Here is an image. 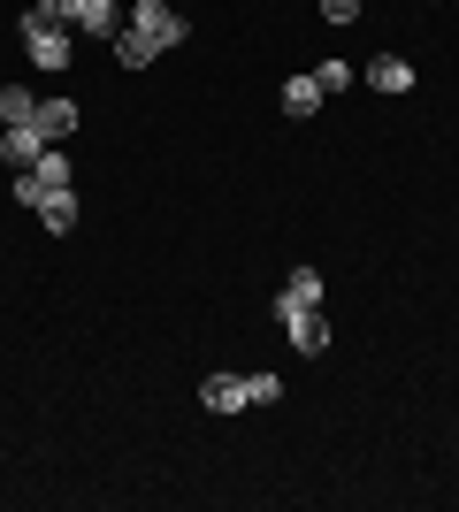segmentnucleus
Returning a JSON list of instances; mask_svg holds the SVG:
<instances>
[{"label": "nucleus", "instance_id": "obj_2", "mask_svg": "<svg viewBox=\"0 0 459 512\" xmlns=\"http://www.w3.org/2000/svg\"><path fill=\"white\" fill-rule=\"evenodd\" d=\"M131 31H146V39L161 46V54H169V46H184V39H192V23L176 16L169 0H131Z\"/></svg>", "mask_w": 459, "mask_h": 512}, {"label": "nucleus", "instance_id": "obj_12", "mask_svg": "<svg viewBox=\"0 0 459 512\" xmlns=\"http://www.w3.org/2000/svg\"><path fill=\"white\" fill-rule=\"evenodd\" d=\"M31 176H39L46 192H69V184H77V176H69V161H62V146H46V153H39V169H31Z\"/></svg>", "mask_w": 459, "mask_h": 512}, {"label": "nucleus", "instance_id": "obj_16", "mask_svg": "<svg viewBox=\"0 0 459 512\" xmlns=\"http://www.w3.org/2000/svg\"><path fill=\"white\" fill-rule=\"evenodd\" d=\"M314 85H322V92H345L352 85V62H322V69H314Z\"/></svg>", "mask_w": 459, "mask_h": 512}, {"label": "nucleus", "instance_id": "obj_8", "mask_svg": "<svg viewBox=\"0 0 459 512\" xmlns=\"http://www.w3.org/2000/svg\"><path fill=\"white\" fill-rule=\"evenodd\" d=\"M77 31H85V39H115V31H123V8H115V0H85V8H77Z\"/></svg>", "mask_w": 459, "mask_h": 512}, {"label": "nucleus", "instance_id": "obj_3", "mask_svg": "<svg viewBox=\"0 0 459 512\" xmlns=\"http://www.w3.org/2000/svg\"><path fill=\"white\" fill-rule=\"evenodd\" d=\"M276 321H284V337L299 344V352H329V321L322 306H299V299H276Z\"/></svg>", "mask_w": 459, "mask_h": 512}, {"label": "nucleus", "instance_id": "obj_6", "mask_svg": "<svg viewBox=\"0 0 459 512\" xmlns=\"http://www.w3.org/2000/svg\"><path fill=\"white\" fill-rule=\"evenodd\" d=\"M368 85L375 92H414V62H406V54H375V62H368Z\"/></svg>", "mask_w": 459, "mask_h": 512}, {"label": "nucleus", "instance_id": "obj_1", "mask_svg": "<svg viewBox=\"0 0 459 512\" xmlns=\"http://www.w3.org/2000/svg\"><path fill=\"white\" fill-rule=\"evenodd\" d=\"M69 39H77V31H62V23H46L39 8L23 16V54H31L39 69H69Z\"/></svg>", "mask_w": 459, "mask_h": 512}, {"label": "nucleus", "instance_id": "obj_15", "mask_svg": "<svg viewBox=\"0 0 459 512\" xmlns=\"http://www.w3.org/2000/svg\"><path fill=\"white\" fill-rule=\"evenodd\" d=\"M77 8H85V0H39V16L62 23V31H77Z\"/></svg>", "mask_w": 459, "mask_h": 512}, {"label": "nucleus", "instance_id": "obj_10", "mask_svg": "<svg viewBox=\"0 0 459 512\" xmlns=\"http://www.w3.org/2000/svg\"><path fill=\"white\" fill-rule=\"evenodd\" d=\"M322 100H329V92L314 85V77H291V85H284V115H291V123H306V115H314Z\"/></svg>", "mask_w": 459, "mask_h": 512}, {"label": "nucleus", "instance_id": "obj_14", "mask_svg": "<svg viewBox=\"0 0 459 512\" xmlns=\"http://www.w3.org/2000/svg\"><path fill=\"white\" fill-rule=\"evenodd\" d=\"M284 299H299V306H322V276H314V268H291Z\"/></svg>", "mask_w": 459, "mask_h": 512}, {"label": "nucleus", "instance_id": "obj_17", "mask_svg": "<svg viewBox=\"0 0 459 512\" xmlns=\"http://www.w3.org/2000/svg\"><path fill=\"white\" fill-rule=\"evenodd\" d=\"M322 16L329 23H352V16H360V0H322Z\"/></svg>", "mask_w": 459, "mask_h": 512}, {"label": "nucleus", "instance_id": "obj_13", "mask_svg": "<svg viewBox=\"0 0 459 512\" xmlns=\"http://www.w3.org/2000/svg\"><path fill=\"white\" fill-rule=\"evenodd\" d=\"M0 123H39V100H31L23 85H8L0 92Z\"/></svg>", "mask_w": 459, "mask_h": 512}, {"label": "nucleus", "instance_id": "obj_9", "mask_svg": "<svg viewBox=\"0 0 459 512\" xmlns=\"http://www.w3.org/2000/svg\"><path fill=\"white\" fill-rule=\"evenodd\" d=\"M108 46H115V62H123V69H153V62H161V46H153L146 31H115Z\"/></svg>", "mask_w": 459, "mask_h": 512}, {"label": "nucleus", "instance_id": "obj_4", "mask_svg": "<svg viewBox=\"0 0 459 512\" xmlns=\"http://www.w3.org/2000/svg\"><path fill=\"white\" fill-rule=\"evenodd\" d=\"M199 406L207 413H245L253 406V375H207V383H199Z\"/></svg>", "mask_w": 459, "mask_h": 512}, {"label": "nucleus", "instance_id": "obj_11", "mask_svg": "<svg viewBox=\"0 0 459 512\" xmlns=\"http://www.w3.org/2000/svg\"><path fill=\"white\" fill-rule=\"evenodd\" d=\"M39 222H46L54 237L77 230V192H46V199H39Z\"/></svg>", "mask_w": 459, "mask_h": 512}, {"label": "nucleus", "instance_id": "obj_7", "mask_svg": "<svg viewBox=\"0 0 459 512\" xmlns=\"http://www.w3.org/2000/svg\"><path fill=\"white\" fill-rule=\"evenodd\" d=\"M77 123H85V115H77V100H46V107H39V123H31V130H39L46 146H62V138H69Z\"/></svg>", "mask_w": 459, "mask_h": 512}, {"label": "nucleus", "instance_id": "obj_5", "mask_svg": "<svg viewBox=\"0 0 459 512\" xmlns=\"http://www.w3.org/2000/svg\"><path fill=\"white\" fill-rule=\"evenodd\" d=\"M39 153H46V138H39V130H31V123H8V130H0V161H8V169H39Z\"/></svg>", "mask_w": 459, "mask_h": 512}]
</instances>
